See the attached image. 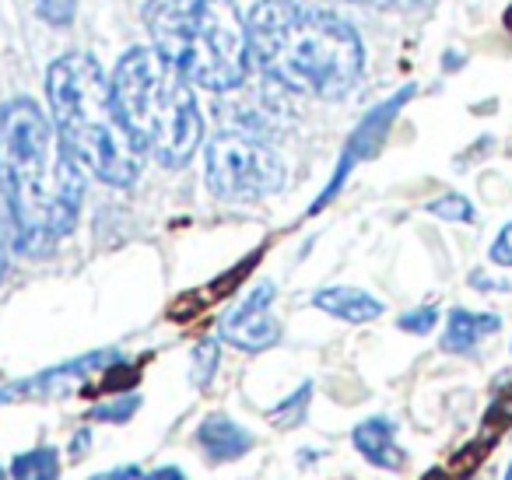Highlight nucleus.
I'll return each mask as SVG.
<instances>
[{
    "instance_id": "6e6552de",
    "label": "nucleus",
    "mask_w": 512,
    "mask_h": 480,
    "mask_svg": "<svg viewBox=\"0 0 512 480\" xmlns=\"http://www.w3.org/2000/svg\"><path fill=\"white\" fill-rule=\"evenodd\" d=\"M414 95V85H407L404 92H397L390 102H383L379 109H372L369 116L362 120V127L355 130V137H351V144L344 148V158H341V169H337V176L330 179V186H327V193H323L320 200H316V211H320L323 204H327L330 197H334L337 190H341V183L348 179V172L355 169L362 158H372L379 151V144H383V137H386V130H390V123H393V116L400 113V106H404L407 99Z\"/></svg>"
},
{
    "instance_id": "7ed1b4c3",
    "label": "nucleus",
    "mask_w": 512,
    "mask_h": 480,
    "mask_svg": "<svg viewBox=\"0 0 512 480\" xmlns=\"http://www.w3.org/2000/svg\"><path fill=\"white\" fill-rule=\"evenodd\" d=\"M46 95L53 127L78 165L109 186H134L144 169V148L116 106L113 78L88 53H67L46 74Z\"/></svg>"
},
{
    "instance_id": "9d476101",
    "label": "nucleus",
    "mask_w": 512,
    "mask_h": 480,
    "mask_svg": "<svg viewBox=\"0 0 512 480\" xmlns=\"http://www.w3.org/2000/svg\"><path fill=\"white\" fill-rule=\"evenodd\" d=\"M351 442L379 470H400L404 466V452L397 445V424L390 417H369V421H362L355 428V435H351Z\"/></svg>"
},
{
    "instance_id": "cd10ccee",
    "label": "nucleus",
    "mask_w": 512,
    "mask_h": 480,
    "mask_svg": "<svg viewBox=\"0 0 512 480\" xmlns=\"http://www.w3.org/2000/svg\"><path fill=\"white\" fill-rule=\"evenodd\" d=\"M0 480H8V473H4V470H0Z\"/></svg>"
},
{
    "instance_id": "bb28decb",
    "label": "nucleus",
    "mask_w": 512,
    "mask_h": 480,
    "mask_svg": "<svg viewBox=\"0 0 512 480\" xmlns=\"http://www.w3.org/2000/svg\"><path fill=\"white\" fill-rule=\"evenodd\" d=\"M502 480H512V459H509V466H505V477Z\"/></svg>"
},
{
    "instance_id": "39448f33",
    "label": "nucleus",
    "mask_w": 512,
    "mask_h": 480,
    "mask_svg": "<svg viewBox=\"0 0 512 480\" xmlns=\"http://www.w3.org/2000/svg\"><path fill=\"white\" fill-rule=\"evenodd\" d=\"M155 50L193 85L232 92L249 71V29L235 0H148Z\"/></svg>"
},
{
    "instance_id": "4468645a",
    "label": "nucleus",
    "mask_w": 512,
    "mask_h": 480,
    "mask_svg": "<svg viewBox=\"0 0 512 480\" xmlns=\"http://www.w3.org/2000/svg\"><path fill=\"white\" fill-rule=\"evenodd\" d=\"M428 214H435V218H442V221H460V225H474L477 221L474 204H470L463 193H442L439 200L428 204Z\"/></svg>"
},
{
    "instance_id": "1a4fd4ad",
    "label": "nucleus",
    "mask_w": 512,
    "mask_h": 480,
    "mask_svg": "<svg viewBox=\"0 0 512 480\" xmlns=\"http://www.w3.org/2000/svg\"><path fill=\"white\" fill-rule=\"evenodd\" d=\"M502 330L498 312H474V309H449L446 330H442V351L446 354H474L488 337Z\"/></svg>"
},
{
    "instance_id": "dca6fc26",
    "label": "nucleus",
    "mask_w": 512,
    "mask_h": 480,
    "mask_svg": "<svg viewBox=\"0 0 512 480\" xmlns=\"http://www.w3.org/2000/svg\"><path fill=\"white\" fill-rule=\"evenodd\" d=\"M435 323H439V309H435V305H421V309H411V312H404V316L397 319L400 330H404V333H418V337L432 333Z\"/></svg>"
},
{
    "instance_id": "2eb2a0df",
    "label": "nucleus",
    "mask_w": 512,
    "mask_h": 480,
    "mask_svg": "<svg viewBox=\"0 0 512 480\" xmlns=\"http://www.w3.org/2000/svg\"><path fill=\"white\" fill-rule=\"evenodd\" d=\"M309 393H313V386H309V382H306V386H302L299 393H295V396H288V400L281 403L278 410H274V414H271V421L278 424V428H295V424H299L302 417H306Z\"/></svg>"
},
{
    "instance_id": "a878e982",
    "label": "nucleus",
    "mask_w": 512,
    "mask_h": 480,
    "mask_svg": "<svg viewBox=\"0 0 512 480\" xmlns=\"http://www.w3.org/2000/svg\"><path fill=\"white\" fill-rule=\"evenodd\" d=\"M88 449V431H81L78 438H74V452H85Z\"/></svg>"
},
{
    "instance_id": "f257e3e1",
    "label": "nucleus",
    "mask_w": 512,
    "mask_h": 480,
    "mask_svg": "<svg viewBox=\"0 0 512 480\" xmlns=\"http://www.w3.org/2000/svg\"><path fill=\"white\" fill-rule=\"evenodd\" d=\"M0 200L29 253H46L74 232L85 204L78 158L32 99L0 106Z\"/></svg>"
},
{
    "instance_id": "0eeeda50",
    "label": "nucleus",
    "mask_w": 512,
    "mask_h": 480,
    "mask_svg": "<svg viewBox=\"0 0 512 480\" xmlns=\"http://www.w3.org/2000/svg\"><path fill=\"white\" fill-rule=\"evenodd\" d=\"M271 302H274V284L264 281L249 291L246 302H239L221 323V340L239 351H267V347L278 344L281 326L271 316Z\"/></svg>"
},
{
    "instance_id": "b1692460",
    "label": "nucleus",
    "mask_w": 512,
    "mask_h": 480,
    "mask_svg": "<svg viewBox=\"0 0 512 480\" xmlns=\"http://www.w3.org/2000/svg\"><path fill=\"white\" fill-rule=\"evenodd\" d=\"M470 284H474V288H481V291H512L509 281H495V277H484L481 270H477V274L470 277Z\"/></svg>"
},
{
    "instance_id": "9b49d317",
    "label": "nucleus",
    "mask_w": 512,
    "mask_h": 480,
    "mask_svg": "<svg viewBox=\"0 0 512 480\" xmlns=\"http://www.w3.org/2000/svg\"><path fill=\"white\" fill-rule=\"evenodd\" d=\"M197 445L214 463H228V459H239L253 449V435L246 428H239L228 414H211L200 421Z\"/></svg>"
},
{
    "instance_id": "f03ea898",
    "label": "nucleus",
    "mask_w": 512,
    "mask_h": 480,
    "mask_svg": "<svg viewBox=\"0 0 512 480\" xmlns=\"http://www.w3.org/2000/svg\"><path fill=\"white\" fill-rule=\"evenodd\" d=\"M249 57L278 85L316 99H341L365 71L358 32L299 0H260L246 22Z\"/></svg>"
},
{
    "instance_id": "aec40b11",
    "label": "nucleus",
    "mask_w": 512,
    "mask_h": 480,
    "mask_svg": "<svg viewBox=\"0 0 512 480\" xmlns=\"http://www.w3.org/2000/svg\"><path fill=\"white\" fill-rule=\"evenodd\" d=\"M141 407V396H123V400H113V403H102V407L92 410L95 421H127L130 414H137Z\"/></svg>"
},
{
    "instance_id": "5701e85b",
    "label": "nucleus",
    "mask_w": 512,
    "mask_h": 480,
    "mask_svg": "<svg viewBox=\"0 0 512 480\" xmlns=\"http://www.w3.org/2000/svg\"><path fill=\"white\" fill-rule=\"evenodd\" d=\"M92 480H148V473H144L141 466H116V470H109V473H95Z\"/></svg>"
},
{
    "instance_id": "ddd939ff",
    "label": "nucleus",
    "mask_w": 512,
    "mask_h": 480,
    "mask_svg": "<svg viewBox=\"0 0 512 480\" xmlns=\"http://www.w3.org/2000/svg\"><path fill=\"white\" fill-rule=\"evenodd\" d=\"M11 480H60V452L50 445H39L11 463Z\"/></svg>"
},
{
    "instance_id": "20e7f679",
    "label": "nucleus",
    "mask_w": 512,
    "mask_h": 480,
    "mask_svg": "<svg viewBox=\"0 0 512 480\" xmlns=\"http://www.w3.org/2000/svg\"><path fill=\"white\" fill-rule=\"evenodd\" d=\"M113 95L148 155L179 169L204 137L193 81L158 50H130L113 71Z\"/></svg>"
},
{
    "instance_id": "a211bd4d",
    "label": "nucleus",
    "mask_w": 512,
    "mask_h": 480,
    "mask_svg": "<svg viewBox=\"0 0 512 480\" xmlns=\"http://www.w3.org/2000/svg\"><path fill=\"white\" fill-rule=\"evenodd\" d=\"M193 361H197L193 379H197V386H207L214 375V365H218V344H214V340H204V344L193 351Z\"/></svg>"
},
{
    "instance_id": "f8f14e48",
    "label": "nucleus",
    "mask_w": 512,
    "mask_h": 480,
    "mask_svg": "<svg viewBox=\"0 0 512 480\" xmlns=\"http://www.w3.org/2000/svg\"><path fill=\"white\" fill-rule=\"evenodd\" d=\"M313 305L327 312V316L344 319V323H358V326L383 316V302L362 288H323V291H316Z\"/></svg>"
},
{
    "instance_id": "f3484780",
    "label": "nucleus",
    "mask_w": 512,
    "mask_h": 480,
    "mask_svg": "<svg viewBox=\"0 0 512 480\" xmlns=\"http://www.w3.org/2000/svg\"><path fill=\"white\" fill-rule=\"evenodd\" d=\"M488 260L495 263V267H502V270H512V221H505V225L498 228L495 239H491Z\"/></svg>"
},
{
    "instance_id": "423d86ee",
    "label": "nucleus",
    "mask_w": 512,
    "mask_h": 480,
    "mask_svg": "<svg viewBox=\"0 0 512 480\" xmlns=\"http://www.w3.org/2000/svg\"><path fill=\"white\" fill-rule=\"evenodd\" d=\"M204 172L214 197L232 204L264 200L285 186L281 158L264 141L242 130H221L218 137H211L204 151Z\"/></svg>"
},
{
    "instance_id": "393cba45",
    "label": "nucleus",
    "mask_w": 512,
    "mask_h": 480,
    "mask_svg": "<svg viewBox=\"0 0 512 480\" xmlns=\"http://www.w3.org/2000/svg\"><path fill=\"white\" fill-rule=\"evenodd\" d=\"M148 480H186V473L179 466H162V470L148 473Z\"/></svg>"
},
{
    "instance_id": "6ab92c4d",
    "label": "nucleus",
    "mask_w": 512,
    "mask_h": 480,
    "mask_svg": "<svg viewBox=\"0 0 512 480\" xmlns=\"http://www.w3.org/2000/svg\"><path fill=\"white\" fill-rule=\"evenodd\" d=\"M36 8L50 25H71L74 11H78V0H36Z\"/></svg>"
},
{
    "instance_id": "4be33fe9",
    "label": "nucleus",
    "mask_w": 512,
    "mask_h": 480,
    "mask_svg": "<svg viewBox=\"0 0 512 480\" xmlns=\"http://www.w3.org/2000/svg\"><path fill=\"white\" fill-rule=\"evenodd\" d=\"M351 4H365V8H379V11H414L432 4V0H351Z\"/></svg>"
},
{
    "instance_id": "412c9836",
    "label": "nucleus",
    "mask_w": 512,
    "mask_h": 480,
    "mask_svg": "<svg viewBox=\"0 0 512 480\" xmlns=\"http://www.w3.org/2000/svg\"><path fill=\"white\" fill-rule=\"evenodd\" d=\"M11 214H8V204H0V281L8 274V253H11Z\"/></svg>"
}]
</instances>
